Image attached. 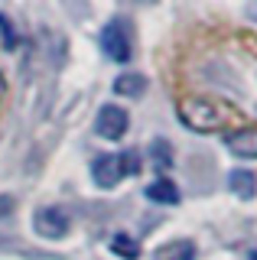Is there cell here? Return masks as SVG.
<instances>
[{"instance_id": "cell-8", "label": "cell", "mask_w": 257, "mask_h": 260, "mask_svg": "<svg viewBox=\"0 0 257 260\" xmlns=\"http://www.w3.org/2000/svg\"><path fill=\"white\" fill-rule=\"evenodd\" d=\"M147 91V75L140 72H127V75L114 78V94H124V98H140Z\"/></svg>"}, {"instance_id": "cell-13", "label": "cell", "mask_w": 257, "mask_h": 260, "mask_svg": "<svg viewBox=\"0 0 257 260\" xmlns=\"http://www.w3.org/2000/svg\"><path fill=\"white\" fill-rule=\"evenodd\" d=\"M0 29H4V39H7V46H17V29H13V20L7 13H0Z\"/></svg>"}, {"instance_id": "cell-1", "label": "cell", "mask_w": 257, "mask_h": 260, "mask_svg": "<svg viewBox=\"0 0 257 260\" xmlns=\"http://www.w3.org/2000/svg\"><path fill=\"white\" fill-rule=\"evenodd\" d=\"M140 162H137V153H104L91 162V176H94V185L101 189H114L124 176L137 173Z\"/></svg>"}, {"instance_id": "cell-9", "label": "cell", "mask_w": 257, "mask_h": 260, "mask_svg": "<svg viewBox=\"0 0 257 260\" xmlns=\"http://www.w3.org/2000/svg\"><path fill=\"white\" fill-rule=\"evenodd\" d=\"M228 189L235 195H241V199H254V192H257L254 173H247V169H231L228 173Z\"/></svg>"}, {"instance_id": "cell-7", "label": "cell", "mask_w": 257, "mask_h": 260, "mask_svg": "<svg viewBox=\"0 0 257 260\" xmlns=\"http://www.w3.org/2000/svg\"><path fill=\"white\" fill-rule=\"evenodd\" d=\"M147 199L156 205H179V189H176L173 179H156L147 185Z\"/></svg>"}, {"instance_id": "cell-15", "label": "cell", "mask_w": 257, "mask_h": 260, "mask_svg": "<svg viewBox=\"0 0 257 260\" xmlns=\"http://www.w3.org/2000/svg\"><path fill=\"white\" fill-rule=\"evenodd\" d=\"M251 260H257V254H251Z\"/></svg>"}, {"instance_id": "cell-5", "label": "cell", "mask_w": 257, "mask_h": 260, "mask_svg": "<svg viewBox=\"0 0 257 260\" xmlns=\"http://www.w3.org/2000/svg\"><path fill=\"white\" fill-rule=\"evenodd\" d=\"M127 124H131V117H127L124 108H117V104H104V108L98 111L94 130H98L104 140H120V137L127 134Z\"/></svg>"}, {"instance_id": "cell-6", "label": "cell", "mask_w": 257, "mask_h": 260, "mask_svg": "<svg viewBox=\"0 0 257 260\" xmlns=\"http://www.w3.org/2000/svg\"><path fill=\"white\" fill-rule=\"evenodd\" d=\"M224 146H228L235 156L257 159V127H241V130L224 134Z\"/></svg>"}, {"instance_id": "cell-4", "label": "cell", "mask_w": 257, "mask_h": 260, "mask_svg": "<svg viewBox=\"0 0 257 260\" xmlns=\"http://www.w3.org/2000/svg\"><path fill=\"white\" fill-rule=\"evenodd\" d=\"M33 228H36L39 238L62 241V238H66V231H69V215H66V208H55V205L39 208L36 215H33Z\"/></svg>"}, {"instance_id": "cell-2", "label": "cell", "mask_w": 257, "mask_h": 260, "mask_svg": "<svg viewBox=\"0 0 257 260\" xmlns=\"http://www.w3.org/2000/svg\"><path fill=\"white\" fill-rule=\"evenodd\" d=\"M179 117L182 124L192 130H215L228 120V111L218 108L215 101H202V98H189V101L179 104Z\"/></svg>"}, {"instance_id": "cell-14", "label": "cell", "mask_w": 257, "mask_h": 260, "mask_svg": "<svg viewBox=\"0 0 257 260\" xmlns=\"http://www.w3.org/2000/svg\"><path fill=\"white\" fill-rule=\"evenodd\" d=\"M10 211H13V199H10V195H0V218L10 215Z\"/></svg>"}, {"instance_id": "cell-11", "label": "cell", "mask_w": 257, "mask_h": 260, "mask_svg": "<svg viewBox=\"0 0 257 260\" xmlns=\"http://www.w3.org/2000/svg\"><path fill=\"white\" fill-rule=\"evenodd\" d=\"M111 250H114L117 257H124V260H137L140 257V244L134 238H127V234H114V238H111Z\"/></svg>"}, {"instance_id": "cell-10", "label": "cell", "mask_w": 257, "mask_h": 260, "mask_svg": "<svg viewBox=\"0 0 257 260\" xmlns=\"http://www.w3.org/2000/svg\"><path fill=\"white\" fill-rule=\"evenodd\" d=\"M153 260H196V247L192 241H170L153 254Z\"/></svg>"}, {"instance_id": "cell-12", "label": "cell", "mask_w": 257, "mask_h": 260, "mask_svg": "<svg viewBox=\"0 0 257 260\" xmlns=\"http://www.w3.org/2000/svg\"><path fill=\"white\" fill-rule=\"evenodd\" d=\"M150 159H153L159 169H170L173 166V146L166 140H153L150 143Z\"/></svg>"}, {"instance_id": "cell-3", "label": "cell", "mask_w": 257, "mask_h": 260, "mask_svg": "<svg viewBox=\"0 0 257 260\" xmlns=\"http://www.w3.org/2000/svg\"><path fill=\"white\" fill-rule=\"evenodd\" d=\"M101 49L111 62H127L131 59V32H127L124 20H111L101 26Z\"/></svg>"}]
</instances>
